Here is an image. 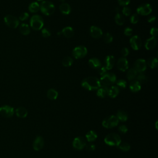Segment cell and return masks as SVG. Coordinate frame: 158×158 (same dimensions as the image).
I'll return each instance as SVG.
<instances>
[{
	"label": "cell",
	"mask_w": 158,
	"mask_h": 158,
	"mask_svg": "<svg viewBox=\"0 0 158 158\" xmlns=\"http://www.w3.org/2000/svg\"><path fill=\"white\" fill-rule=\"evenodd\" d=\"M81 85L87 90H96L101 87L99 80L95 77H89L82 80Z\"/></svg>",
	"instance_id": "6da1fadb"
},
{
	"label": "cell",
	"mask_w": 158,
	"mask_h": 158,
	"mask_svg": "<svg viewBox=\"0 0 158 158\" xmlns=\"http://www.w3.org/2000/svg\"><path fill=\"white\" fill-rule=\"evenodd\" d=\"M99 81H100L101 86L109 89V87L113 86L116 81V76L113 73L106 72L101 75Z\"/></svg>",
	"instance_id": "7a4b0ae2"
},
{
	"label": "cell",
	"mask_w": 158,
	"mask_h": 158,
	"mask_svg": "<svg viewBox=\"0 0 158 158\" xmlns=\"http://www.w3.org/2000/svg\"><path fill=\"white\" fill-rule=\"evenodd\" d=\"M121 142L120 136L115 133L108 134L104 138V143L111 146H118Z\"/></svg>",
	"instance_id": "3957f363"
},
{
	"label": "cell",
	"mask_w": 158,
	"mask_h": 158,
	"mask_svg": "<svg viewBox=\"0 0 158 158\" xmlns=\"http://www.w3.org/2000/svg\"><path fill=\"white\" fill-rule=\"evenodd\" d=\"M42 13L46 16H51L55 13V6L53 3L48 1H43L40 5Z\"/></svg>",
	"instance_id": "277c9868"
},
{
	"label": "cell",
	"mask_w": 158,
	"mask_h": 158,
	"mask_svg": "<svg viewBox=\"0 0 158 158\" xmlns=\"http://www.w3.org/2000/svg\"><path fill=\"white\" fill-rule=\"evenodd\" d=\"M30 26L35 30H40L44 26L43 19L39 15H34L30 19Z\"/></svg>",
	"instance_id": "5b68a950"
},
{
	"label": "cell",
	"mask_w": 158,
	"mask_h": 158,
	"mask_svg": "<svg viewBox=\"0 0 158 158\" xmlns=\"http://www.w3.org/2000/svg\"><path fill=\"white\" fill-rule=\"evenodd\" d=\"M119 120L117 117L111 115L105 118L102 122V125L106 128H111L118 126L119 124Z\"/></svg>",
	"instance_id": "8992f818"
},
{
	"label": "cell",
	"mask_w": 158,
	"mask_h": 158,
	"mask_svg": "<svg viewBox=\"0 0 158 158\" xmlns=\"http://www.w3.org/2000/svg\"><path fill=\"white\" fill-rule=\"evenodd\" d=\"M87 55V49L84 46H78L73 50L72 55L75 59H80Z\"/></svg>",
	"instance_id": "52a82bcc"
},
{
	"label": "cell",
	"mask_w": 158,
	"mask_h": 158,
	"mask_svg": "<svg viewBox=\"0 0 158 158\" xmlns=\"http://www.w3.org/2000/svg\"><path fill=\"white\" fill-rule=\"evenodd\" d=\"M4 21L5 24L9 27L16 28L19 25V21L16 17L12 15H7L4 17Z\"/></svg>",
	"instance_id": "ba28073f"
},
{
	"label": "cell",
	"mask_w": 158,
	"mask_h": 158,
	"mask_svg": "<svg viewBox=\"0 0 158 158\" xmlns=\"http://www.w3.org/2000/svg\"><path fill=\"white\" fill-rule=\"evenodd\" d=\"M86 140L81 137H77L74 138L72 142L73 148L77 150L83 149L86 145Z\"/></svg>",
	"instance_id": "9c48e42d"
},
{
	"label": "cell",
	"mask_w": 158,
	"mask_h": 158,
	"mask_svg": "<svg viewBox=\"0 0 158 158\" xmlns=\"http://www.w3.org/2000/svg\"><path fill=\"white\" fill-rule=\"evenodd\" d=\"M14 114V109L13 107L8 105H5L0 108V114L4 118H10L13 117Z\"/></svg>",
	"instance_id": "30bf717a"
},
{
	"label": "cell",
	"mask_w": 158,
	"mask_h": 158,
	"mask_svg": "<svg viewBox=\"0 0 158 158\" xmlns=\"http://www.w3.org/2000/svg\"><path fill=\"white\" fill-rule=\"evenodd\" d=\"M134 69L138 72V73H143L145 72L146 69V62L145 60L143 59H138L135 61L134 63Z\"/></svg>",
	"instance_id": "8fae6325"
},
{
	"label": "cell",
	"mask_w": 158,
	"mask_h": 158,
	"mask_svg": "<svg viewBox=\"0 0 158 158\" xmlns=\"http://www.w3.org/2000/svg\"><path fill=\"white\" fill-rule=\"evenodd\" d=\"M152 12V7L149 4H142L137 9V14L141 16H148Z\"/></svg>",
	"instance_id": "7c38bea8"
},
{
	"label": "cell",
	"mask_w": 158,
	"mask_h": 158,
	"mask_svg": "<svg viewBox=\"0 0 158 158\" xmlns=\"http://www.w3.org/2000/svg\"><path fill=\"white\" fill-rule=\"evenodd\" d=\"M130 44L132 49L134 50H138L142 47V40L138 35H134L130 40Z\"/></svg>",
	"instance_id": "4fadbf2b"
},
{
	"label": "cell",
	"mask_w": 158,
	"mask_h": 158,
	"mask_svg": "<svg viewBox=\"0 0 158 158\" xmlns=\"http://www.w3.org/2000/svg\"><path fill=\"white\" fill-rule=\"evenodd\" d=\"M44 145H45V141L43 137L41 136H38L37 137L35 140H34L33 143V148L35 151H40L43 148Z\"/></svg>",
	"instance_id": "5bb4252c"
},
{
	"label": "cell",
	"mask_w": 158,
	"mask_h": 158,
	"mask_svg": "<svg viewBox=\"0 0 158 158\" xmlns=\"http://www.w3.org/2000/svg\"><path fill=\"white\" fill-rule=\"evenodd\" d=\"M117 66L120 71L125 72L128 68V62L125 57H120L118 61Z\"/></svg>",
	"instance_id": "9a60e30c"
},
{
	"label": "cell",
	"mask_w": 158,
	"mask_h": 158,
	"mask_svg": "<svg viewBox=\"0 0 158 158\" xmlns=\"http://www.w3.org/2000/svg\"><path fill=\"white\" fill-rule=\"evenodd\" d=\"M90 35L94 38H99L103 35V32L100 28L92 26L90 27Z\"/></svg>",
	"instance_id": "2e32d148"
},
{
	"label": "cell",
	"mask_w": 158,
	"mask_h": 158,
	"mask_svg": "<svg viewBox=\"0 0 158 158\" xmlns=\"http://www.w3.org/2000/svg\"><path fill=\"white\" fill-rule=\"evenodd\" d=\"M156 43H157V40H156V37H152L146 41L145 44V47L147 50H151L155 47Z\"/></svg>",
	"instance_id": "e0dca14e"
},
{
	"label": "cell",
	"mask_w": 158,
	"mask_h": 158,
	"mask_svg": "<svg viewBox=\"0 0 158 158\" xmlns=\"http://www.w3.org/2000/svg\"><path fill=\"white\" fill-rule=\"evenodd\" d=\"M119 93V89L116 86H111L109 87L108 90V95L112 98H115V97L118 96Z\"/></svg>",
	"instance_id": "ac0fdd59"
},
{
	"label": "cell",
	"mask_w": 158,
	"mask_h": 158,
	"mask_svg": "<svg viewBox=\"0 0 158 158\" xmlns=\"http://www.w3.org/2000/svg\"><path fill=\"white\" fill-rule=\"evenodd\" d=\"M115 64V58L112 55H109L106 58V69L107 70L112 69Z\"/></svg>",
	"instance_id": "d6986e66"
},
{
	"label": "cell",
	"mask_w": 158,
	"mask_h": 158,
	"mask_svg": "<svg viewBox=\"0 0 158 158\" xmlns=\"http://www.w3.org/2000/svg\"><path fill=\"white\" fill-rule=\"evenodd\" d=\"M60 10L62 14L64 15H68L71 13V6L66 3H62L60 6Z\"/></svg>",
	"instance_id": "ffe728a7"
},
{
	"label": "cell",
	"mask_w": 158,
	"mask_h": 158,
	"mask_svg": "<svg viewBox=\"0 0 158 158\" xmlns=\"http://www.w3.org/2000/svg\"><path fill=\"white\" fill-rule=\"evenodd\" d=\"M16 115L19 118H26L28 115V111L24 107H19L16 110Z\"/></svg>",
	"instance_id": "44dd1931"
},
{
	"label": "cell",
	"mask_w": 158,
	"mask_h": 158,
	"mask_svg": "<svg viewBox=\"0 0 158 158\" xmlns=\"http://www.w3.org/2000/svg\"><path fill=\"white\" fill-rule=\"evenodd\" d=\"M61 32L63 35L66 38H71L74 35V29L71 27H64L62 30Z\"/></svg>",
	"instance_id": "7402d4cb"
},
{
	"label": "cell",
	"mask_w": 158,
	"mask_h": 158,
	"mask_svg": "<svg viewBox=\"0 0 158 158\" xmlns=\"http://www.w3.org/2000/svg\"><path fill=\"white\" fill-rule=\"evenodd\" d=\"M129 87H130V90L132 92L136 93L141 90L142 86H141V84H140L137 80H133L130 84Z\"/></svg>",
	"instance_id": "603a6c76"
},
{
	"label": "cell",
	"mask_w": 158,
	"mask_h": 158,
	"mask_svg": "<svg viewBox=\"0 0 158 158\" xmlns=\"http://www.w3.org/2000/svg\"><path fill=\"white\" fill-rule=\"evenodd\" d=\"M85 138L87 142H89V143H91L95 141V140L97 139L98 135L95 131L90 130L86 133Z\"/></svg>",
	"instance_id": "cb8c5ba5"
},
{
	"label": "cell",
	"mask_w": 158,
	"mask_h": 158,
	"mask_svg": "<svg viewBox=\"0 0 158 158\" xmlns=\"http://www.w3.org/2000/svg\"><path fill=\"white\" fill-rule=\"evenodd\" d=\"M89 66L93 69H99L101 66V61L97 58L93 57L89 61Z\"/></svg>",
	"instance_id": "d4e9b609"
},
{
	"label": "cell",
	"mask_w": 158,
	"mask_h": 158,
	"mask_svg": "<svg viewBox=\"0 0 158 158\" xmlns=\"http://www.w3.org/2000/svg\"><path fill=\"white\" fill-rule=\"evenodd\" d=\"M115 116L117 117V118L118 119L119 121L122 122L127 121L128 119V114H127V113L125 112V111L122 110L118 111Z\"/></svg>",
	"instance_id": "484cf974"
},
{
	"label": "cell",
	"mask_w": 158,
	"mask_h": 158,
	"mask_svg": "<svg viewBox=\"0 0 158 158\" xmlns=\"http://www.w3.org/2000/svg\"><path fill=\"white\" fill-rule=\"evenodd\" d=\"M108 89L101 86L97 90L96 95L99 98H105L106 96H108Z\"/></svg>",
	"instance_id": "4316f807"
},
{
	"label": "cell",
	"mask_w": 158,
	"mask_h": 158,
	"mask_svg": "<svg viewBox=\"0 0 158 158\" xmlns=\"http://www.w3.org/2000/svg\"><path fill=\"white\" fill-rule=\"evenodd\" d=\"M57 96L58 92L53 89H51L47 91V97L51 100H55V99H57Z\"/></svg>",
	"instance_id": "83f0119b"
},
{
	"label": "cell",
	"mask_w": 158,
	"mask_h": 158,
	"mask_svg": "<svg viewBox=\"0 0 158 158\" xmlns=\"http://www.w3.org/2000/svg\"><path fill=\"white\" fill-rule=\"evenodd\" d=\"M19 31L24 35H27L30 33V28L28 25L26 24H22L19 27Z\"/></svg>",
	"instance_id": "f1b7e54d"
},
{
	"label": "cell",
	"mask_w": 158,
	"mask_h": 158,
	"mask_svg": "<svg viewBox=\"0 0 158 158\" xmlns=\"http://www.w3.org/2000/svg\"><path fill=\"white\" fill-rule=\"evenodd\" d=\"M138 72L134 69H130L128 71L127 73V79L130 81L133 80V79L137 77Z\"/></svg>",
	"instance_id": "f546056e"
},
{
	"label": "cell",
	"mask_w": 158,
	"mask_h": 158,
	"mask_svg": "<svg viewBox=\"0 0 158 158\" xmlns=\"http://www.w3.org/2000/svg\"><path fill=\"white\" fill-rule=\"evenodd\" d=\"M28 10L32 13H37L40 10V4L37 2H33L29 5Z\"/></svg>",
	"instance_id": "4dcf8cb0"
},
{
	"label": "cell",
	"mask_w": 158,
	"mask_h": 158,
	"mask_svg": "<svg viewBox=\"0 0 158 158\" xmlns=\"http://www.w3.org/2000/svg\"><path fill=\"white\" fill-rule=\"evenodd\" d=\"M62 64L64 67H70L72 65L73 60L71 57L66 56L62 60Z\"/></svg>",
	"instance_id": "1f68e13d"
},
{
	"label": "cell",
	"mask_w": 158,
	"mask_h": 158,
	"mask_svg": "<svg viewBox=\"0 0 158 158\" xmlns=\"http://www.w3.org/2000/svg\"><path fill=\"white\" fill-rule=\"evenodd\" d=\"M115 22L118 25L122 26L124 24L125 20H124V17L122 16V15H121L119 13H117V14L115 16Z\"/></svg>",
	"instance_id": "d6a6232c"
},
{
	"label": "cell",
	"mask_w": 158,
	"mask_h": 158,
	"mask_svg": "<svg viewBox=\"0 0 158 158\" xmlns=\"http://www.w3.org/2000/svg\"><path fill=\"white\" fill-rule=\"evenodd\" d=\"M147 63H148V65L151 69H154V68H156L157 66L158 61L157 60V58L156 57H151L148 60Z\"/></svg>",
	"instance_id": "836d02e7"
},
{
	"label": "cell",
	"mask_w": 158,
	"mask_h": 158,
	"mask_svg": "<svg viewBox=\"0 0 158 158\" xmlns=\"http://www.w3.org/2000/svg\"><path fill=\"white\" fill-rule=\"evenodd\" d=\"M118 147L120 150H122V151H124V152L128 151L130 149V148H131L130 144H128V143H126V142H124V143L121 142V143L118 146Z\"/></svg>",
	"instance_id": "e575fe53"
},
{
	"label": "cell",
	"mask_w": 158,
	"mask_h": 158,
	"mask_svg": "<svg viewBox=\"0 0 158 158\" xmlns=\"http://www.w3.org/2000/svg\"><path fill=\"white\" fill-rule=\"evenodd\" d=\"M136 78L137 81H139L140 84L145 83V81L147 80V77H146V76L143 73H140L138 75H137Z\"/></svg>",
	"instance_id": "d590c367"
},
{
	"label": "cell",
	"mask_w": 158,
	"mask_h": 158,
	"mask_svg": "<svg viewBox=\"0 0 158 158\" xmlns=\"http://www.w3.org/2000/svg\"><path fill=\"white\" fill-rule=\"evenodd\" d=\"M103 38H104V42H106V43H111L113 40V37L112 36V35L109 33H105Z\"/></svg>",
	"instance_id": "8d00e7d4"
},
{
	"label": "cell",
	"mask_w": 158,
	"mask_h": 158,
	"mask_svg": "<svg viewBox=\"0 0 158 158\" xmlns=\"http://www.w3.org/2000/svg\"><path fill=\"white\" fill-rule=\"evenodd\" d=\"M127 81L124 80H119L118 81H117V85H118L119 87L121 88V89H125L127 86Z\"/></svg>",
	"instance_id": "74e56055"
},
{
	"label": "cell",
	"mask_w": 158,
	"mask_h": 158,
	"mask_svg": "<svg viewBox=\"0 0 158 158\" xmlns=\"http://www.w3.org/2000/svg\"><path fill=\"white\" fill-rule=\"evenodd\" d=\"M138 21H139V18H138V16L137 14H134L133 15H132L130 19V21L132 24H136L137 23H138Z\"/></svg>",
	"instance_id": "f35d334b"
},
{
	"label": "cell",
	"mask_w": 158,
	"mask_h": 158,
	"mask_svg": "<svg viewBox=\"0 0 158 158\" xmlns=\"http://www.w3.org/2000/svg\"><path fill=\"white\" fill-rule=\"evenodd\" d=\"M118 130L119 131L120 133L122 134H125L128 132V128L125 125H120L119 126Z\"/></svg>",
	"instance_id": "ab89813d"
},
{
	"label": "cell",
	"mask_w": 158,
	"mask_h": 158,
	"mask_svg": "<svg viewBox=\"0 0 158 158\" xmlns=\"http://www.w3.org/2000/svg\"><path fill=\"white\" fill-rule=\"evenodd\" d=\"M131 13H132V11L129 8H128L127 6H125V7L123 8L122 13H123V14H124L125 16H129L131 14Z\"/></svg>",
	"instance_id": "60d3db41"
},
{
	"label": "cell",
	"mask_w": 158,
	"mask_h": 158,
	"mask_svg": "<svg viewBox=\"0 0 158 158\" xmlns=\"http://www.w3.org/2000/svg\"><path fill=\"white\" fill-rule=\"evenodd\" d=\"M42 36L45 38L49 37L51 35L50 31L47 28H43L42 31Z\"/></svg>",
	"instance_id": "b9f144b4"
},
{
	"label": "cell",
	"mask_w": 158,
	"mask_h": 158,
	"mask_svg": "<svg viewBox=\"0 0 158 158\" xmlns=\"http://www.w3.org/2000/svg\"><path fill=\"white\" fill-rule=\"evenodd\" d=\"M133 33V29L130 28V27H126L124 29V34L125 35L128 36V37H130L132 36V35Z\"/></svg>",
	"instance_id": "7bdbcfd3"
},
{
	"label": "cell",
	"mask_w": 158,
	"mask_h": 158,
	"mask_svg": "<svg viewBox=\"0 0 158 158\" xmlns=\"http://www.w3.org/2000/svg\"><path fill=\"white\" fill-rule=\"evenodd\" d=\"M85 148L86 149L88 150V151H94L95 149V148H96V146L94 144H93V143H88L85 146Z\"/></svg>",
	"instance_id": "ee69618b"
},
{
	"label": "cell",
	"mask_w": 158,
	"mask_h": 158,
	"mask_svg": "<svg viewBox=\"0 0 158 158\" xmlns=\"http://www.w3.org/2000/svg\"><path fill=\"white\" fill-rule=\"evenodd\" d=\"M157 33H158V29L156 27H153L150 30V34L151 35L152 37H157Z\"/></svg>",
	"instance_id": "f6af8a7d"
},
{
	"label": "cell",
	"mask_w": 158,
	"mask_h": 158,
	"mask_svg": "<svg viewBox=\"0 0 158 158\" xmlns=\"http://www.w3.org/2000/svg\"><path fill=\"white\" fill-rule=\"evenodd\" d=\"M29 17V14L27 13H23L19 16V19L22 21H24L27 20Z\"/></svg>",
	"instance_id": "bcb514c9"
},
{
	"label": "cell",
	"mask_w": 158,
	"mask_h": 158,
	"mask_svg": "<svg viewBox=\"0 0 158 158\" xmlns=\"http://www.w3.org/2000/svg\"><path fill=\"white\" fill-rule=\"evenodd\" d=\"M130 0H118V3L120 6H126L128 4H129Z\"/></svg>",
	"instance_id": "7dc6e473"
},
{
	"label": "cell",
	"mask_w": 158,
	"mask_h": 158,
	"mask_svg": "<svg viewBox=\"0 0 158 158\" xmlns=\"http://www.w3.org/2000/svg\"><path fill=\"white\" fill-rule=\"evenodd\" d=\"M121 54L124 57L127 56L128 55V54H129V50H128L127 48H122V51H121Z\"/></svg>",
	"instance_id": "c3c4849f"
},
{
	"label": "cell",
	"mask_w": 158,
	"mask_h": 158,
	"mask_svg": "<svg viewBox=\"0 0 158 158\" xmlns=\"http://www.w3.org/2000/svg\"><path fill=\"white\" fill-rule=\"evenodd\" d=\"M99 73L101 75H103V74H106L107 72V69L105 67V66H101L99 69Z\"/></svg>",
	"instance_id": "681fc988"
},
{
	"label": "cell",
	"mask_w": 158,
	"mask_h": 158,
	"mask_svg": "<svg viewBox=\"0 0 158 158\" xmlns=\"http://www.w3.org/2000/svg\"><path fill=\"white\" fill-rule=\"evenodd\" d=\"M156 20V17L155 16H151L148 19V21L149 23H153Z\"/></svg>",
	"instance_id": "f907efd6"
},
{
	"label": "cell",
	"mask_w": 158,
	"mask_h": 158,
	"mask_svg": "<svg viewBox=\"0 0 158 158\" xmlns=\"http://www.w3.org/2000/svg\"><path fill=\"white\" fill-rule=\"evenodd\" d=\"M119 11H120V9L118 7H116L115 8V11L117 12V13H119Z\"/></svg>",
	"instance_id": "816d5d0a"
},
{
	"label": "cell",
	"mask_w": 158,
	"mask_h": 158,
	"mask_svg": "<svg viewBox=\"0 0 158 158\" xmlns=\"http://www.w3.org/2000/svg\"><path fill=\"white\" fill-rule=\"evenodd\" d=\"M62 35V32H57V35Z\"/></svg>",
	"instance_id": "f5cc1de1"
},
{
	"label": "cell",
	"mask_w": 158,
	"mask_h": 158,
	"mask_svg": "<svg viewBox=\"0 0 158 158\" xmlns=\"http://www.w3.org/2000/svg\"><path fill=\"white\" fill-rule=\"evenodd\" d=\"M60 1H61V2H64V1H65V0H60Z\"/></svg>",
	"instance_id": "db71d44e"
},
{
	"label": "cell",
	"mask_w": 158,
	"mask_h": 158,
	"mask_svg": "<svg viewBox=\"0 0 158 158\" xmlns=\"http://www.w3.org/2000/svg\"><path fill=\"white\" fill-rule=\"evenodd\" d=\"M38 1H43V0H37Z\"/></svg>",
	"instance_id": "11a10c76"
}]
</instances>
